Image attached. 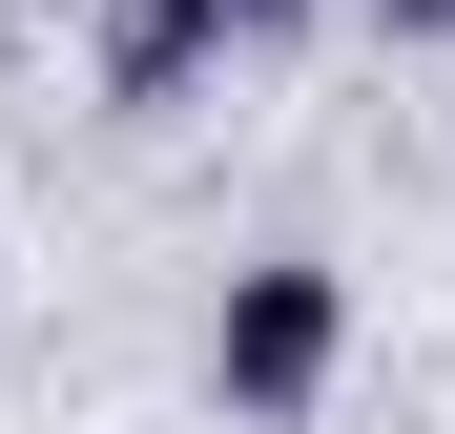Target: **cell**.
I'll list each match as a JSON object with an SVG mask.
<instances>
[{"instance_id": "1", "label": "cell", "mask_w": 455, "mask_h": 434, "mask_svg": "<svg viewBox=\"0 0 455 434\" xmlns=\"http://www.w3.org/2000/svg\"><path fill=\"white\" fill-rule=\"evenodd\" d=\"M331 351H352V289H331L311 249L228 269V311H207V393H228V414H311V393H331Z\"/></svg>"}]
</instances>
